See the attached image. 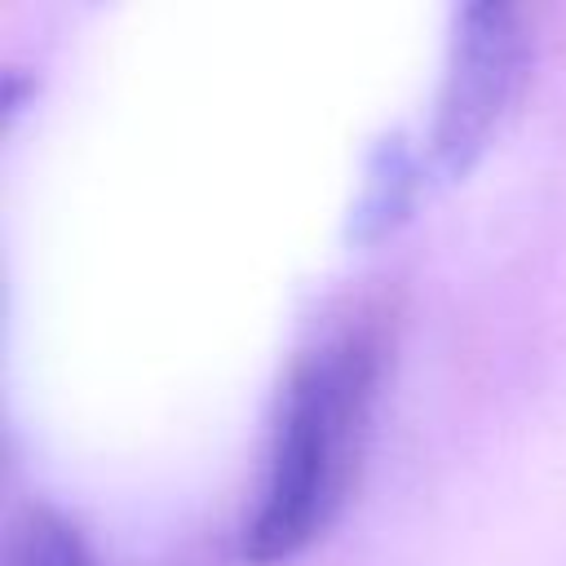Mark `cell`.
<instances>
[{"label":"cell","instance_id":"277c9868","mask_svg":"<svg viewBox=\"0 0 566 566\" xmlns=\"http://www.w3.org/2000/svg\"><path fill=\"white\" fill-rule=\"evenodd\" d=\"M4 566H97V562L71 517H62L49 504H27L9 526Z\"/></svg>","mask_w":566,"mask_h":566},{"label":"cell","instance_id":"3957f363","mask_svg":"<svg viewBox=\"0 0 566 566\" xmlns=\"http://www.w3.org/2000/svg\"><path fill=\"white\" fill-rule=\"evenodd\" d=\"M420 164L407 146L402 133H389L371 164H367V181H363V195H358V208L349 217V234L358 239H380L389 234L407 212H411V199H416V186H420Z\"/></svg>","mask_w":566,"mask_h":566},{"label":"cell","instance_id":"6da1fadb","mask_svg":"<svg viewBox=\"0 0 566 566\" xmlns=\"http://www.w3.org/2000/svg\"><path fill=\"white\" fill-rule=\"evenodd\" d=\"M389 345V314L380 305H358L292 363L261 500L239 544L252 566L296 557L345 509L367 451Z\"/></svg>","mask_w":566,"mask_h":566},{"label":"cell","instance_id":"7a4b0ae2","mask_svg":"<svg viewBox=\"0 0 566 566\" xmlns=\"http://www.w3.org/2000/svg\"><path fill=\"white\" fill-rule=\"evenodd\" d=\"M526 62L531 40L513 4L478 0L455 13L433 124L424 137V168L438 181H460L482 159L522 93Z\"/></svg>","mask_w":566,"mask_h":566}]
</instances>
